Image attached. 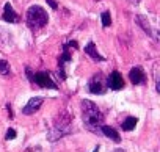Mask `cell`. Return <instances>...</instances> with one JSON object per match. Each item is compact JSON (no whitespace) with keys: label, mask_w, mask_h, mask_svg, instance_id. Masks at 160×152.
<instances>
[{"label":"cell","mask_w":160,"mask_h":152,"mask_svg":"<svg viewBox=\"0 0 160 152\" xmlns=\"http://www.w3.org/2000/svg\"><path fill=\"white\" fill-rule=\"evenodd\" d=\"M80 107H82V121H83V127L93 133H99L102 124H104V115L102 111L99 110V107L91 102V101H82V104H80Z\"/></svg>","instance_id":"6da1fadb"},{"label":"cell","mask_w":160,"mask_h":152,"mask_svg":"<svg viewBox=\"0 0 160 152\" xmlns=\"http://www.w3.org/2000/svg\"><path fill=\"white\" fill-rule=\"evenodd\" d=\"M71 133H72V116L68 111H63L55 118L52 127L47 130L46 138H47V141L55 143V141H58L63 136L71 135Z\"/></svg>","instance_id":"7a4b0ae2"},{"label":"cell","mask_w":160,"mask_h":152,"mask_svg":"<svg viewBox=\"0 0 160 152\" xmlns=\"http://www.w3.org/2000/svg\"><path fill=\"white\" fill-rule=\"evenodd\" d=\"M25 21H27V25L32 28V30H39L42 27L47 25L49 22V14L47 11L39 7V5H33L27 10V16H25Z\"/></svg>","instance_id":"3957f363"},{"label":"cell","mask_w":160,"mask_h":152,"mask_svg":"<svg viewBox=\"0 0 160 152\" xmlns=\"http://www.w3.org/2000/svg\"><path fill=\"white\" fill-rule=\"evenodd\" d=\"M25 72H27V79L32 82V83H35V85H38V86H41V88H49V90H58V86H57V83L52 80V75H50V72H47V71H39V72H33L28 66L25 67Z\"/></svg>","instance_id":"277c9868"},{"label":"cell","mask_w":160,"mask_h":152,"mask_svg":"<svg viewBox=\"0 0 160 152\" xmlns=\"http://www.w3.org/2000/svg\"><path fill=\"white\" fill-rule=\"evenodd\" d=\"M88 91L91 94H96V96H101V94H104L107 91V86L104 83V77H102L101 72L94 74L93 77L90 79V82H88Z\"/></svg>","instance_id":"5b68a950"},{"label":"cell","mask_w":160,"mask_h":152,"mask_svg":"<svg viewBox=\"0 0 160 152\" xmlns=\"http://www.w3.org/2000/svg\"><path fill=\"white\" fill-rule=\"evenodd\" d=\"M72 60V55H71V47L64 42L63 44V52H61V56L58 58V77L60 80H66V64Z\"/></svg>","instance_id":"8992f818"},{"label":"cell","mask_w":160,"mask_h":152,"mask_svg":"<svg viewBox=\"0 0 160 152\" xmlns=\"http://www.w3.org/2000/svg\"><path fill=\"white\" fill-rule=\"evenodd\" d=\"M107 85H108V88L113 90V91H119V90L124 88V79H122V75H121L119 71L110 72V75L107 77Z\"/></svg>","instance_id":"52a82bcc"},{"label":"cell","mask_w":160,"mask_h":152,"mask_svg":"<svg viewBox=\"0 0 160 152\" xmlns=\"http://www.w3.org/2000/svg\"><path fill=\"white\" fill-rule=\"evenodd\" d=\"M42 102H44V97H41V96H36V97H32L28 102H27V105L22 108V113L25 115V116H30V115H33V113H36L39 108H41V105H42Z\"/></svg>","instance_id":"ba28073f"},{"label":"cell","mask_w":160,"mask_h":152,"mask_svg":"<svg viewBox=\"0 0 160 152\" xmlns=\"http://www.w3.org/2000/svg\"><path fill=\"white\" fill-rule=\"evenodd\" d=\"M135 22L138 24V27L148 35V36H151V38H154L155 41H157V33L152 30V27H151V24H149V21H148V17L146 16H141V14H137L135 16Z\"/></svg>","instance_id":"9c48e42d"},{"label":"cell","mask_w":160,"mask_h":152,"mask_svg":"<svg viewBox=\"0 0 160 152\" xmlns=\"http://www.w3.org/2000/svg\"><path fill=\"white\" fill-rule=\"evenodd\" d=\"M129 79H130L132 85H141V83H144L146 82V74H144L143 67H140V66L132 67L130 72H129Z\"/></svg>","instance_id":"30bf717a"},{"label":"cell","mask_w":160,"mask_h":152,"mask_svg":"<svg viewBox=\"0 0 160 152\" xmlns=\"http://www.w3.org/2000/svg\"><path fill=\"white\" fill-rule=\"evenodd\" d=\"M2 19H3L5 22H8V24H18V22H19V14L14 11V8H13L11 3H5Z\"/></svg>","instance_id":"8fae6325"},{"label":"cell","mask_w":160,"mask_h":152,"mask_svg":"<svg viewBox=\"0 0 160 152\" xmlns=\"http://www.w3.org/2000/svg\"><path fill=\"white\" fill-rule=\"evenodd\" d=\"M99 133H101L102 136H105V138H110V140H112V141H115V143H121V136H119V133H118L113 127H110V125L102 124V127H101Z\"/></svg>","instance_id":"7c38bea8"},{"label":"cell","mask_w":160,"mask_h":152,"mask_svg":"<svg viewBox=\"0 0 160 152\" xmlns=\"http://www.w3.org/2000/svg\"><path fill=\"white\" fill-rule=\"evenodd\" d=\"M85 53H87V55H90L94 61H99V63H101V61H105V58H104V56H102V55L98 52L96 44H94L93 41H90V42L85 46Z\"/></svg>","instance_id":"4fadbf2b"},{"label":"cell","mask_w":160,"mask_h":152,"mask_svg":"<svg viewBox=\"0 0 160 152\" xmlns=\"http://www.w3.org/2000/svg\"><path fill=\"white\" fill-rule=\"evenodd\" d=\"M138 124V119L135 118V116H127L124 121H122V124H121V129L124 130V132H130V130H133L135 129V125Z\"/></svg>","instance_id":"5bb4252c"},{"label":"cell","mask_w":160,"mask_h":152,"mask_svg":"<svg viewBox=\"0 0 160 152\" xmlns=\"http://www.w3.org/2000/svg\"><path fill=\"white\" fill-rule=\"evenodd\" d=\"M0 74L5 75V77L11 74V67H10V63L7 60H0Z\"/></svg>","instance_id":"9a60e30c"},{"label":"cell","mask_w":160,"mask_h":152,"mask_svg":"<svg viewBox=\"0 0 160 152\" xmlns=\"http://www.w3.org/2000/svg\"><path fill=\"white\" fill-rule=\"evenodd\" d=\"M101 21H102V27H110V25H112L110 11H104V13L101 14Z\"/></svg>","instance_id":"2e32d148"},{"label":"cell","mask_w":160,"mask_h":152,"mask_svg":"<svg viewBox=\"0 0 160 152\" xmlns=\"http://www.w3.org/2000/svg\"><path fill=\"white\" fill-rule=\"evenodd\" d=\"M16 135H18V133H16V130H14V129H8V132H7V135H5V140H7V141L14 140V138H16Z\"/></svg>","instance_id":"e0dca14e"},{"label":"cell","mask_w":160,"mask_h":152,"mask_svg":"<svg viewBox=\"0 0 160 152\" xmlns=\"http://www.w3.org/2000/svg\"><path fill=\"white\" fill-rule=\"evenodd\" d=\"M46 2L49 3V7L52 10H58V3H57V0H46Z\"/></svg>","instance_id":"ac0fdd59"},{"label":"cell","mask_w":160,"mask_h":152,"mask_svg":"<svg viewBox=\"0 0 160 152\" xmlns=\"http://www.w3.org/2000/svg\"><path fill=\"white\" fill-rule=\"evenodd\" d=\"M7 110H8V115H10V118L13 119V113H11V105H7Z\"/></svg>","instance_id":"d6986e66"},{"label":"cell","mask_w":160,"mask_h":152,"mask_svg":"<svg viewBox=\"0 0 160 152\" xmlns=\"http://www.w3.org/2000/svg\"><path fill=\"white\" fill-rule=\"evenodd\" d=\"M129 3H132V5H138L140 3V0H127Z\"/></svg>","instance_id":"ffe728a7"},{"label":"cell","mask_w":160,"mask_h":152,"mask_svg":"<svg viewBox=\"0 0 160 152\" xmlns=\"http://www.w3.org/2000/svg\"><path fill=\"white\" fill-rule=\"evenodd\" d=\"M99 149H101V147H99V146H96V147H94V150H93V152H99Z\"/></svg>","instance_id":"44dd1931"},{"label":"cell","mask_w":160,"mask_h":152,"mask_svg":"<svg viewBox=\"0 0 160 152\" xmlns=\"http://www.w3.org/2000/svg\"><path fill=\"white\" fill-rule=\"evenodd\" d=\"M113 152H126V150H122V149H115Z\"/></svg>","instance_id":"7402d4cb"},{"label":"cell","mask_w":160,"mask_h":152,"mask_svg":"<svg viewBox=\"0 0 160 152\" xmlns=\"http://www.w3.org/2000/svg\"><path fill=\"white\" fill-rule=\"evenodd\" d=\"M96 2H101V0H96Z\"/></svg>","instance_id":"603a6c76"}]
</instances>
